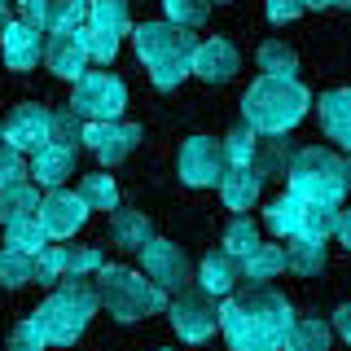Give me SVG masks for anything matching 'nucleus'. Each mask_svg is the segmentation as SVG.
Here are the masks:
<instances>
[{"mask_svg": "<svg viewBox=\"0 0 351 351\" xmlns=\"http://www.w3.org/2000/svg\"><path fill=\"white\" fill-rule=\"evenodd\" d=\"M215 316L228 351H281L294 307L281 290L250 281L246 290H228L224 307H215Z\"/></svg>", "mask_w": 351, "mask_h": 351, "instance_id": "obj_1", "label": "nucleus"}, {"mask_svg": "<svg viewBox=\"0 0 351 351\" xmlns=\"http://www.w3.org/2000/svg\"><path fill=\"white\" fill-rule=\"evenodd\" d=\"M312 93L299 84V75H259L241 97V123L255 132H290L303 123Z\"/></svg>", "mask_w": 351, "mask_h": 351, "instance_id": "obj_2", "label": "nucleus"}, {"mask_svg": "<svg viewBox=\"0 0 351 351\" xmlns=\"http://www.w3.org/2000/svg\"><path fill=\"white\" fill-rule=\"evenodd\" d=\"M193 31L189 27H176V22H141L136 31H132V49H136V58L145 62L154 88H162V93H171L176 84L189 75V53H193Z\"/></svg>", "mask_w": 351, "mask_h": 351, "instance_id": "obj_3", "label": "nucleus"}, {"mask_svg": "<svg viewBox=\"0 0 351 351\" xmlns=\"http://www.w3.org/2000/svg\"><path fill=\"white\" fill-rule=\"evenodd\" d=\"M97 316V290L88 285V277H66L53 285V294L40 303L36 321L44 329V338H49L53 347H71L80 343V334L88 329V321Z\"/></svg>", "mask_w": 351, "mask_h": 351, "instance_id": "obj_4", "label": "nucleus"}, {"mask_svg": "<svg viewBox=\"0 0 351 351\" xmlns=\"http://www.w3.org/2000/svg\"><path fill=\"white\" fill-rule=\"evenodd\" d=\"M93 277H97V285H93L97 307H106V312L114 316V321H123V325L162 312V303H167V290H158L149 277L123 268V263H101Z\"/></svg>", "mask_w": 351, "mask_h": 351, "instance_id": "obj_5", "label": "nucleus"}, {"mask_svg": "<svg viewBox=\"0 0 351 351\" xmlns=\"http://www.w3.org/2000/svg\"><path fill=\"white\" fill-rule=\"evenodd\" d=\"M347 176H351V167L343 154L321 149V145L294 149L290 167H285V184H290L285 193H294L299 202H343Z\"/></svg>", "mask_w": 351, "mask_h": 351, "instance_id": "obj_6", "label": "nucleus"}, {"mask_svg": "<svg viewBox=\"0 0 351 351\" xmlns=\"http://www.w3.org/2000/svg\"><path fill=\"white\" fill-rule=\"evenodd\" d=\"M71 110L84 123H101V119H123L128 106V88L119 75L110 71H84L80 80H71Z\"/></svg>", "mask_w": 351, "mask_h": 351, "instance_id": "obj_7", "label": "nucleus"}, {"mask_svg": "<svg viewBox=\"0 0 351 351\" xmlns=\"http://www.w3.org/2000/svg\"><path fill=\"white\" fill-rule=\"evenodd\" d=\"M162 307H167V321H171V329H176V338H184V343H206V338L219 329L215 303L206 299L202 290L180 285V290H176V299L162 303Z\"/></svg>", "mask_w": 351, "mask_h": 351, "instance_id": "obj_8", "label": "nucleus"}, {"mask_svg": "<svg viewBox=\"0 0 351 351\" xmlns=\"http://www.w3.org/2000/svg\"><path fill=\"white\" fill-rule=\"evenodd\" d=\"M36 219H40L44 237H71V233H80V228H84L88 206H84V197L75 193V189H66V184H53L49 193H40Z\"/></svg>", "mask_w": 351, "mask_h": 351, "instance_id": "obj_9", "label": "nucleus"}, {"mask_svg": "<svg viewBox=\"0 0 351 351\" xmlns=\"http://www.w3.org/2000/svg\"><path fill=\"white\" fill-rule=\"evenodd\" d=\"M141 268H145V277L158 285V290H180V285L193 281V268H189V259H184V250L167 237H149L145 246H141Z\"/></svg>", "mask_w": 351, "mask_h": 351, "instance_id": "obj_10", "label": "nucleus"}, {"mask_svg": "<svg viewBox=\"0 0 351 351\" xmlns=\"http://www.w3.org/2000/svg\"><path fill=\"white\" fill-rule=\"evenodd\" d=\"M84 145L97 154L101 167H119L132 149L141 145V128L128 119H101V123H84Z\"/></svg>", "mask_w": 351, "mask_h": 351, "instance_id": "obj_11", "label": "nucleus"}, {"mask_svg": "<svg viewBox=\"0 0 351 351\" xmlns=\"http://www.w3.org/2000/svg\"><path fill=\"white\" fill-rule=\"evenodd\" d=\"M224 154H219V141L211 136H189L180 145V158H176V171H180L184 184H193V189H206V184H219V176H224Z\"/></svg>", "mask_w": 351, "mask_h": 351, "instance_id": "obj_12", "label": "nucleus"}, {"mask_svg": "<svg viewBox=\"0 0 351 351\" xmlns=\"http://www.w3.org/2000/svg\"><path fill=\"white\" fill-rule=\"evenodd\" d=\"M241 71V53L233 49L228 40H197L193 44V53H189V75H197V80H206V84H228L233 75Z\"/></svg>", "mask_w": 351, "mask_h": 351, "instance_id": "obj_13", "label": "nucleus"}, {"mask_svg": "<svg viewBox=\"0 0 351 351\" xmlns=\"http://www.w3.org/2000/svg\"><path fill=\"white\" fill-rule=\"evenodd\" d=\"M0 141L22 149V154H36L40 145H49V110L44 106H18L5 119V128H0Z\"/></svg>", "mask_w": 351, "mask_h": 351, "instance_id": "obj_14", "label": "nucleus"}, {"mask_svg": "<svg viewBox=\"0 0 351 351\" xmlns=\"http://www.w3.org/2000/svg\"><path fill=\"white\" fill-rule=\"evenodd\" d=\"M0 53H5L9 71H36L44 58V31L27 27V22H9L0 31Z\"/></svg>", "mask_w": 351, "mask_h": 351, "instance_id": "obj_15", "label": "nucleus"}, {"mask_svg": "<svg viewBox=\"0 0 351 351\" xmlns=\"http://www.w3.org/2000/svg\"><path fill=\"white\" fill-rule=\"evenodd\" d=\"M237 285H241V259L228 255V250H206L202 263H197V290L206 299H224Z\"/></svg>", "mask_w": 351, "mask_h": 351, "instance_id": "obj_16", "label": "nucleus"}, {"mask_svg": "<svg viewBox=\"0 0 351 351\" xmlns=\"http://www.w3.org/2000/svg\"><path fill=\"white\" fill-rule=\"evenodd\" d=\"M294 158V145L285 141V132H259L255 136V154H250V171L259 180H281L285 167Z\"/></svg>", "mask_w": 351, "mask_h": 351, "instance_id": "obj_17", "label": "nucleus"}, {"mask_svg": "<svg viewBox=\"0 0 351 351\" xmlns=\"http://www.w3.org/2000/svg\"><path fill=\"white\" fill-rule=\"evenodd\" d=\"M215 189H219L228 211H250V206L259 202V193H263V180L250 171V162H241V167H224Z\"/></svg>", "mask_w": 351, "mask_h": 351, "instance_id": "obj_18", "label": "nucleus"}, {"mask_svg": "<svg viewBox=\"0 0 351 351\" xmlns=\"http://www.w3.org/2000/svg\"><path fill=\"white\" fill-rule=\"evenodd\" d=\"M316 114H321V128L334 145H351V93L347 88H329L316 101Z\"/></svg>", "mask_w": 351, "mask_h": 351, "instance_id": "obj_19", "label": "nucleus"}, {"mask_svg": "<svg viewBox=\"0 0 351 351\" xmlns=\"http://www.w3.org/2000/svg\"><path fill=\"white\" fill-rule=\"evenodd\" d=\"M27 176H36V184L53 189V184H66L75 176V149H62V145H40L31 154V167Z\"/></svg>", "mask_w": 351, "mask_h": 351, "instance_id": "obj_20", "label": "nucleus"}, {"mask_svg": "<svg viewBox=\"0 0 351 351\" xmlns=\"http://www.w3.org/2000/svg\"><path fill=\"white\" fill-rule=\"evenodd\" d=\"M44 66H49L53 75H62V80H80V75L88 71V58H84V49H80V40H75V31L71 36H49L44 40Z\"/></svg>", "mask_w": 351, "mask_h": 351, "instance_id": "obj_21", "label": "nucleus"}, {"mask_svg": "<svg viewBox=\"0 0 351 351\" xmlns=\"http://www.w3.org/2000/svg\"><path fill=\"white\" fill-rule=\"evenodd\" d=\"M110 237H114V246H123V250H141L154 237V224H149L145 211L114 206V211H110Z\"/></svg>", "mask_w": 351, "mask_h": 351, "instance_id": "obj_22", "label": "nucleus"}, {"mask_svg": "<svg viewBox=\"0 0 351 351\" xmlns=\"http://www.w3.org/2000/svg\"><path fill=\"white\" fill-rule=\"evenodd\" d=\"M84 27L106 31V36H114V40L128 36V31H132V9H128V0H88Z\"/></svg>", "mask_w": 351, "mask_h": 351, "instance_id": "obj_23", "label": "nucleus"}, {"mask_svg": "<svg viewBox=\"0 0 351 351\" xmlns=\"http://www.w3.org/2000/svg\"><path fill=\"white\" fill-rule=\"evenodd\" d=\"M343 224V202H303L299 211V237H316L329 241Z\"/></svg>", "mask_w": 351, "mask_h": 351, "instance_id": "obj_24", "label": "nucleus"}, {"mask_svg": "<svg viewBox=\"0 0 351 351\" xmlns=\"http://www.w3.org/2000/svg\"><path fill=\"white\" fill-rule=\"evenodd\" d=\"M281 272H285V250L281 246H263L259 241V246L241 259V281L272 285V281H281Z\"/></svg>", "mask_w": 351, "mask_h": 351, "instance_id": "obj_25", "label": "nucleus"}, {"mask_svg": "<svg viewBox=\"0 0 351 351\" xmlns=\"http://www.w3.org/2000/svg\"><path fill=\"white\" fill-rule=\"evenodd\" d=\"M281 351H329V325L321 316H294Z\"/></svg>", "mask_w": 351, "mask_h": 351, "instance_id": "obj_26", "label": "nucleus"}, {"mask_svg": "<svg viewBox=\"0 0 351 351\" xmlns=\"http://www.w3.org/2000/svg\"><path fill=\"white\" fill-rule=\"evenodd\" d=\"M285 268L299 272V277H316V272H325V241L290 237V246H285Z\"/></svg>", "mask_w": 351, "mask_h": 351, "instance_id": "obj_27", "label": "nucleus"}, {"mask_svg": "<svg viewBox=\"0 0 351 351\" xmlns=\"http://www.w3.org/2000/svg\"><path fill=\"white\" fill-rule=\"evenodd\" d=\"M36 206H40V193H36L31 180L5 184V189H0V224H14V219L36 215Z\"/></svg>", "mask_w": 351, "mask_h": 351, "instance_id": "obj_28", "label": "nucleus"}, {"mask_svg": "<svg viewBox=\"0 0 351 351\" xmlns=\"http://www.w3.org/2000/svg\"><path fill=\"white\" fill-rule=\"evenodd\" d=\"M84 14H88V0H49V9H44V31H49V36H71V31L84 27Z\"/></svg>", "mask_w": 351, "mask_h": 351, "instance_id": "obj_29", "label": "nucleus"}, {"mask_svg": "<svg viewBox=\"0 0 351 351\" xmlns=\"http://www.w3.org/2000/svg\"><path fill=\"white\" fill-rule=\"evenodd\" d=\"M299 211H303V202L294 193H281L277 202H268V211H263V224L272 228L277 237H299Z\"/></svg>", "mask_w": 351, "mask_h": 351, "instance_id": "obj_30", "label": "nucleus"}, {"mask_svg": "<svg viewBox=\"0 0 351 351\" xmlns=\"http://www.w3.org/2000/svg\"><path fill=\"white\" fill-rule=\"evenodd\" d=\"M49 145H62V149L80 154V145H84V119L75 114L71 106H66V110H49Z\"/></svg>", "mask_w": 351, "mask_h": 351, "instance_id": "obj_31", "label": "nucleus"}, {"mask_svg": "<svg viewBox=\"0 0 351 351\" xmlns=\"http://www.w3.org/2000/svg\"><path fill=\"white\" fill-rule=\"evenodd\" d=\"M62 277H66V246H49V241H44L36 255H31V281L53 290Z\"/></svg>", "mask_w": 351, "mask_h": 351, "instance_id": "obj_32", "label": "nucleus"}, {"mask_svg": "<svg viewBox=\"0 0 351 351\" xmlns=\"http://www.w3.org/2000/svg\"><path fill=\"white\" fill-rule=\"evenodd\" d=\"M75 193L84 197V206H88V211H114V206H119V189H114V180H110L106 171L84 176Z\"/></svg>", "mask_w": 351, "mask_h": 351, "instance_id": "obj_33", "label": "nucleus"}, {"mask_svg": "<svg viewBox=\"0 0 351 351\" xmlns=\"http://www.w3.org/2000/svg\"><path fill=\"white\" fill-rule=\"evenodd\" d=\"M255 62H259L263 75H294L299 71V53H294L290 44H281V40H263Z\"/></svg>", "mask_w": 351, "mask_h": 351, "instance_id": "obj_34", "label": "nucleus"}, {"mask_svg": "<svg viewBox=\"0 0 351 351\" xmlns=\"http://www.w3.org/2000/svg\"><path fill=\"white\" fill-rule=\"evenodd\" d=\"M0 285L5 290H22V285H31V255L18 246H5L0 250Z\"/></svg>", "mask_w": 351, "mask_h": 351, "instance_id": "obj_35", "label": "nucleus"}, {"mask_svg": "<svg viewBox=\"0 0 351 351\" xmlns=\"http://www.w3.org/2000/svg\"><path fill=\"white\" fill-rule=\"evenodd\" d=\"M255 136H259V132L250 128V123H237L224 141H219V154H224L228 167H241V162H250V154H255Z\"/></svg>", "mask_w": 351, "mask_h": 351, "instance_id": "obj_36", "label": "nucleus"}, {"mask_svg": "<svg viewBox=\"0 0 351 351\" xmlns=\"http://www.w3.org/2000/svg\"><path fill=\"white\" fill-rule=\"evenodd\" d=\"M255 246H259V228H255V219L237 215L233 224L224 228V250H228V255H237V259H246Z\"/></svg>", "mask_w": 351, "mask_h": 351, "instance_id": "obj_37", "label": "nucleus"}, {"mask_svg": "<svg viewBox=\"0 0 351 351\" xmlns=\"http://www.w3.org/2000/svg\"><path fill=\"white\" fill-rule=\"evenodd\" d=\"M5 246H18V250H27V255H36V250L44 246V228H40V219L36 215H27V219H14V224H5Z\"/></svg>", "mask_w": 351, "mask_h": 351, "instance_id": "obj_38", "label": "nucleus"}, {"mask_svg": "<svg viewBox=\"0 0 351 351\" xmlns=\"http://www.w3.org/2000/svg\"><path fill=\"white\" fill-rule=\"evenodd\" d=\"M75 40H80V49H84V58L88 62H114V53H119V40L114 36H106V31H93V27H80L75 31Z\"/></svg>", "mask_w": 351, "mask_h": 351, "instance_id": "obj_39", "label": "nucleus"}, {"mask_svg": "<svg viewBox=\"0 0 351 351\" xmlns=\"http://www.w3.org/2000/svg\"><path fill=\"white\" fill-rule=\"evenodd\" d=\"M44 347H49V338H44L36 316H27V321H18L9 329V351H44Z\"/></svg>", "mask_w": 351, "mask_h": 351, "instance_id": "obj_40", "label": "nucleus"}, {"mask_svg": "<svg viewBox=\"0 0 351 351\" xmlns=\"http://www.w3.org/2000/svg\"><path fill=\"white\" fill-rule=\"evenodd\" d=\"M162 9H167V22H176V27H202V18H206V0H162Z\"/></svg>", "mask_w": 351, "mask_h": 351, "instance_id": "obj_41", "label": "nucleus"}, {"mask_svg": "<svg viewBox=\"0 0 351 351\" xmlns=\"http://www.w3.org/2000/svg\"><path fill=\"white\" fill-rule=\"evenodd\" d=\"M101 263H106V255L97 246H66V272L71 277H93Z\"/></svg>", "mask_w": 351, "mask_h": 351, "instance_id": "obj_42", "label": "nucleus"}, {"mask_svg": "<svg viewBox=\"0 0 351 351\" xmlns=\"http://www.w3.org/2000/svg\"><path fill=\"white\" fill-rule=\"evenodd\" d=\"M18 180H27V158H22V149L0 141V189H5V184H18Z\"/></svg>", "mask_w": 351, "mask_h": 351, "instance_id": "obj_43", "label": "nucleus"}, {"mask_svg": "<svg viewBox=\"0 0 351 351\" xmlns=\"http://www.w3.org/2000/svg\"><path fill=\"white\" fill-rule=\"evenodd\" d=\"M263 9H268V18H272V22H294L299 14H307L303 0H263Z\"/></svg>", "mask_w": 351, "mask_h": 351, "instance_id": "obj_44", "label": "nucleus"}, {"mask_svg": "<svg viewBox=\"0 0 351 351\" xmlns=\"http://www.w3.org/2000/svg\"><path fill=\"white\" fill-rule=\"evenodd\" d=\"M44 9H49V0H18V22H27V27L44 31Z\"/></svg>", "mask_w": 351, "mask_h": 351, "instance_id": "obj_45", "label": "nucleus"}, {"mask_svg": "<svg viewBox=\"0 0 351 351\" xmlns=\"http://www.w3.org/2000/svg\"><path fill=\"white\" fill-rule=\"evenodd\" d=\"M334 329L343 338H351V307H338V312H334Z\"/></svg>", "mask_w": 351, "mask_h": 351, "instance_id": "obj_46", "label": "nucleus"}, {"mask_svg": "<svg viewBox=\"0 0 351 351\" xmlns=\"http://www.w3.org/2000/svg\"><path fill=\"white\" fill-rule=\"evenodd\" d=\"M9 22H14V18H9V0H0V31H5Z\"/></svg>", "mask_w": 351, "mask_h": 351, "instance_id": "obj_47", "label": "nucleus"}, {"mask_svg": "<svg viewBox=\"0 0 351 351\" xmlns=\"http://www.w3.org/2000/svg\"><path fill=\"white\" fill-rule=\"evenodd\" d=\"M303 9H334V0H303Z\"/></svg>", "mask_w": 351, "mask_h": 351, "instance_id": "obj_48", "label": "nucleus"}, {"mask_svg": "<svg viewBox=\"0 0 351 351\" xmlns=\"http://www.w3.org/2000/svg\"><path fill=\"white\" fill-rule=\"evenodd\" d=\"M351 5V0H334V9H347Z\"/></svg>", "mask_w": 351, "mask_h": 351, "instance_id": "obj_49", "label": "nucleus"}, {"mask_svg": "<svg viewBox=\"0 0 351 351\" xmlns=\"http://www.w3.org/2000/svg\"><path fill=\"white\" fill-rule=\"evenodd\" d=\"M206 5H224V0H206Z\"/></svg>", "mask_w": 351, "mask_h": 351, "instance_id": "obj_50", "label": "nucleus"}]
</instances>
